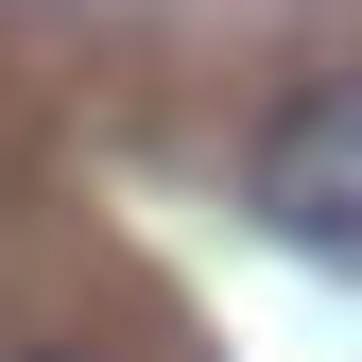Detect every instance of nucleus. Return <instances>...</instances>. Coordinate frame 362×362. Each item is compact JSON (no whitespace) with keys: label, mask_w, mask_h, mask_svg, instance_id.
<instances>
[{"label":"nucleus","mask_w":362,"mask_h":362,"mask_svg":"<svg viewBox=\"0 0 362 362\" xmlns=\"http://www.w3.org/2000/svg\"><path fill=\"white\" fill-rule=\"evenodd\" d=\"M242 190H259V224H276V242H328V259H362V69H310L293 104L259 121Z\"/></svg>","instance_id":"nucleus-1"},{"label":"nucleus","mask_w":362,"mask_h":362,"mask_svg":"<svg viewBox=\"0 0 362 362\" xmlns=\"http://www.w3.org/2000/svg\"><path fill=\"white\" fill-rule=\"evenodd\" d=\"M18 362H69V345H18Z\"/></svg>","instance_id":"nucleus-2"}]
</instances>
